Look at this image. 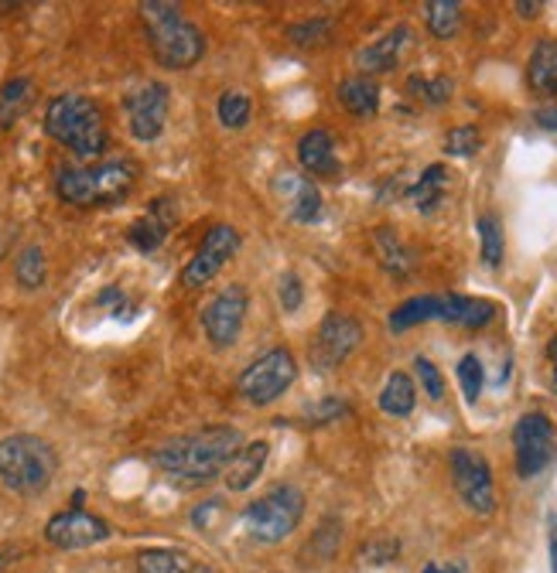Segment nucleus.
<instances>
[{"label": "nucleus", "mask_w": 557, "mask_h": 573, "mask_svg": "<svg viewBox=\"0 0 557 573\" xmlns=\"http://www.w3.org/2000/svg\"><path fill=\"white\" fill-rule=\"evenodd\" d=\"M243 450V437L237 426H205L199 434L175 437L165 447H157L154 464L175 478L178 485H208L216 482L226 468L233 464V458Z\"/></svg>", "instance_id": "obj_1"}, {"label": "nucleus", "mask_w": 557, "mask_h": 573, "mask_svg": "<svg viewBox=\"0 0 557 573\" xmlns=\"http://www.w3.org/2000/svg\"><path fill=\"white\" fill-rule=\"evenodd\" d=\"M45 133L83 161H97L110 140L103 110L89 96H76V92L55 96L49 103V110H45Z\"/></svg>", "instance_id": "obj_2"}, {"label": "nucleus", "mask_w": 557, "mask_h": 573, "mask_svg": "<svg viewBox=\"0 0 557 573\" xmlns=\"http://www.w3.org/2000/svg\"><path fill=\"white\" fill-rule=\"evenodd\" d=\"M137 164L134 161H103L92 167H62L55 191L65 205L79 208H106L121 205L134 184H137Z\"/></svg>", "instance_id": "obj_3"}, {"label": "nucleus", "mask_w": 557, "mask_h": 573, "mask_svg": "<svg viewBox=\"0 0 557 573\" xmlns=\"http://www.w3.org/2000/svg\"><path fill=\"white\" fill-rule=\"evenodd\" d=\"M141 17L151 52L165 68H192L205 55V35L181 14V8L151 0V4H141Z\"/></svg>", "instance_id": "obj_4"}, {"label": "nucleus", "mask_w": 557, "mask_h": 573, "mask_svg": "<svg viewBox=\"0 0 557 573\" xmlns=\"http://www.w3.org/2000/svg\"><path fill=\"white\" fill-rule=\"evenodd\" d=\"M59 454L35 434H11L0 441V482L17 495H41L55 482Z\"/></svg>", "instance_id": "obj_5"}, {"label": "nucleus", "mask_w": 557, "mask_h": 573, "mask_svg": "<svg viewBox=\"0 0 557 573\" xmlns=\"http://www.w3.org/2000/svg\"><path fill=\"white\" fill-rule=\"evenodd\" d=\"M305 519V495L298 485H277L246 509V533L257 543H284Z\"/></svg>", "instance_id": "obj_6"}, {"label": "nucleus", "mask_w": 557, "mask_h": 573, "mask_svg": "<svg viewBox=\"0 0 557 573\" xmlns=\"http://www.w3.org/2000/svg\"><path fill=\"white\" fill-rule=\"evenodd\" d=\"M294 379H298L294 355L288 348H270L243 369V375L237 379V390L246 403L267 406L277 396H284Z\"/></svg>", "instance_id": "obj_7"}, {"label": "nucleus", "mask_w": 557, "mask_h": 573, "mask_svg": "<svg viewBox=\"0 0 557 573\" xmlns=\"http://www.w3.org/2000/svg\"><path fill=\"white\" fill-rule=\"evenodd\" d=\"M452 482L458 498L476 515H493L496 512V485H493V468L479 450L455 447L452 450Z\"/></svg>", "instance_id": "obj_8"}, {"label": "nucleus", "mask_w": 557, "mask_h": 573, "mask_svg": "<svg viewBox=\"0 0 557 573\" xmlns=\"http://www.w3.org/2000/svg\"><path fill=\"white\" fill-rule=\"evenodd\" d=\"M359 345H363V324L353 315L332 310V315H325V321L318 324L308 358H312L315 372H332L345 362V358H353Z\"/></svg>", "instance_id": "obj_9"}, {"label": "nucleus", "mask_w": 557, "mask_h": 573, "mask_svg": "<svg viewBox=\"0 0 557 573\" xmlns=\"http://www.w3.org/2000/svg\"><path fill=\"white\" fill-rule=\"evenodd\" d=\"M237 250H240V232L233 226H226V222L213 226L202 235V243L192 253V259L185 263L181 286H185V291H199V286L213 283L226 263L237 256Z\"/></svg>", "instance_id": "obj_10"}, {"label": "nucleus", "mask_w": 557, "mask_h": 573, "mask_svg": "<svg viewBox=\"0 0 557 573\" xmlns=\"http://www.w3.org/2000/svg\"><path fill=\"white\" fill-rule=\"evenodd\" d=\"M514 450H517V474L533 478L541 474L557 454V426L547 413H523L514 426Z\"/></svg>", "instance_id": "obj_11"}, {"label": "nucleus", "mask_w": 557, "mask_h": 573, "mask_svg": "<svg viewBox=\"0 0 557 573\" xmlns=\"http://www.w3.org/2000/svg\"><path fill=\"white\" fill-rule=\"evenodd\" d=\"M168 110H172V92L165 82H144L134 92L124 96V113H127V127L130 137L151 143L165 133L168 124Z\"/></svg>", "instance_id": "obj_12"}, {"label": "nucleus", "mask_w": 557, "mask_h": 573, "mask_svg": "<svg viewBox=\"0 0 557 573\" xmlns=\"http://www.w3.org/2000/svg\"><path fill=\"white\" fill-rule=\"evenodd\" d=\"M246 307H250V297H246V286L240 283H229L223 291L205 304L202 310V331L205 339L213 342L216 348H229L237 345L240 331H243V321H246Z\"/></svg>", "instance_id": "obj_13"}, {"label": "nucleus", "mask_w": 557, "mask_h": 573, "mask_svg": "<svg viewBox=\"0 0 557 573\" xmlns=\"http://www.w3.org/2000/svg\"><path fill=\"white\" fill-rule=\"evenodd\" d=\"M45 539H49L55 549H86V546H97L103 539H110V525L83 509H68L49 519L45 525Z\"/></svg>", "instance_id": "obj_14"}, {"label": "nucleus", "mask_w": 557, "mask_h": 573, "mask_svg": "<svg viewBox=\"0 0 557 573\" xmlns=\"http://www.w3.org/2000/svg\"><path fill=\"white\" fill-rule=\"evenodd\" d=\"M172 226H175V202H172V199H154V202L148 205V212L137 215V219L130 222L127 239H130L134 250L154 253V250L168 239Z\"/></svg>", "instance_id": "obj_15"}, {"label": "nucleus", "mask_w": 557, "mask_h": 573, "mask_svg": "<svg viewBox=\"0 0 557 573\" xmlns=\"http://www.w3.org/2000/svg\"><path fill=\"white\" fill-rule=\"evenodd\" d=\"M410 44H414V35H410L407 24H401V28L387 31L374 44H366L363 52L356 55V65H359V72H369V76H374V72H393L401 65V59L407 55Z\"/></svg>", "instance_id": "obj_16"}, {"label": "nucleus", "mask_w": 557, "mask_h": 573, "mask_svg": "<svg viewBox=\"0 0 557 573\" xmlns=\"http://www.w3.org/2000/svg\"><path fill=\"white\" fill-rule=\"evenodd\" d=\"M298 161L312 178H336L339 175V157H336V140L329 130H308L298 140Z\"/></svg>", "instance_id": "obj_17"}, {"label": "nucleus", "mask_w": 557, "mask_h": 573, "mask_svg": "<svg viewBox=\"0 0 557 573\" xmlns=\"http://www.w3.org/2000/svg\"><path fill=\"white\" fill-rule=\"evenodd\" d=\"M267 458H270V444L267 441H253V444H243V450L233 458V464L226 468V488L229 492H246L253 488V482L264 474L267 468Z\"/></svg>", "instance_id": "obj_18"}, {"label": "nucleus", "mask_w": 557, "mask_h": 573, "mask_svg": "<svg viewBox=\"0 0 557 573\" xmlns=\"http://www.w3.org/2000/svg\"><path fill=\"white\" fill-rule=\"evenodd\" d=\"M496 307L479 297H458V294H441V321L458 324V328H485L493 321Z\"/></svg>", "instance_id": "obj_19"}, {"label": "nucleus", "mask_w": 557, "mask_h": 573, "mask_svg": "<svg viewBox=\"0 0 557 573\" xmlns=\"http://www.w3.org/2000/svg\"><path fill=\"white\" fill-rule=\"evenodd\" d=\"M527 86L537 96H557V41L544 38L530 52L527 62Z\"/></svg>", "instance_id": "obj_20"}, {"label": "nucleus", "mask_w": 557, "mask_h": 573, "mask_svg": "<svg viewBox=\"0 0 557 573\" xmlns=\"http://www.w3.org/2000/svg\"><path fill=\"white\" fill-rule=\"evenodd\" d=\"M281 188L288 191V215L294 222L308 226V222L318 219L321 215V191H318L315 181L291 175V178H281Z\"/></svg>", "instance_id": "obj_21"}, {"label": "nucleus", "mask_w": 557, "mask_h": 573, "mask_svg": "<svg viewBox=\"0 0 557 573\" xmlns=\"http://www.w3.org/2000/svg\"><path fill=\"white\" fill-rule=\"evenodd\" d=\"M336 100L345 113L353 116H374L380 110V86L369 79V76H353L339 82L336 89Z\"/></svg>", "instance_id": "obj_22"}, {"label": "nucleus", "mask_w": 557, "mask_h": 573, "mask_svg": "<svg viewBox=\"0 0 557 573\" xmlns=\"http://www.w3.org/2000/svg\"><path fill=\"white\" fill-rule=\"evenodd\" d=\"M137 573H208V570L189 553H181V549L157 546V549H144L137 557Z\"/></svg>", "instance_id": "obj_23"}, {"label": "nucleus", "mask_w": 557, "mask_h": 573, "mask_svg": "<svg viewBox=\"0 0 557 573\" xmlns=\"http://www.w3.org/2000/svg\"><path fill=\"white\" fill-rule=\"evenodd\" d=\"M425 321H441V294L434 297H410L404 301L401 307H393V315H390V331L393 334H404L417 324H425Z\"/></svg>", "instance_id": "obj_24"}, {"label": "nucleus", "mask_w": 557, "mask_h": 573, "mask_svg": "<svg viewBox=\"0 0 557 573\" xmlns=\"http://www.w3.org/2000/svg\"><path fill=\"white\" fill-rule=\"evenodd\" d=\"M374 246H377V256L383 267L393 273V277H410L414 273V256L410 250L404 246V239L393 232V229H377L374 232Z\"/></svg>", "instance_id": "obj_25"}, {"label": "nucleus", "mask_w": 557, "mask_h": 573, "mask_svg": "<svg viewBox=\"0 0 557 573\" xmlns=\"http://www.w3.org/2000/svg\"><path fill=\"white\" fill-rule=\"evenodd\" d=\"M417 406V390L407 372H390L387 386L380 393V410L387 417H410Z\"/></svg>", "instance_id": "obj_26"}, {"label": "nucleus", "mask_w": 557, "mask_h": 573, "mask_svg": "<svg viewBox=\"0 0 557 573\" xmlns=\"http://www.w3.org/2000/svg\"><path fill=\"white\" fill-rule=\"evenodd\" d=\"M35 100V82L31 79H11L0 86V127H14L21 116H25V110L31 106Z\"/></svg>", "instance_id": "obj_27"}, {"label": "nucleus", "mask_w": 557, "mask_h": 573, "mask_svg": "<svg viewBox=\"0 0 557 573\" xmlns=\"http://www.w3.org/2000/svg\"><path fill=\"white\" fill-rule=\"evenodd\" d=\"M445 184H448L445 164H431L428 171L421 175V181L410 188V199L417 202L421 212H434L441 205V199H445Z\"/></svg>", "instance_id": "obj_28"}, {"label": "nucleus", "mask_w": 557, "mask_h": 573, "mask_svg": "<svg viewBox=\"0 0 557 573\" xmlns=\"http://www.w3.org/2000/svg\"><path fill=\"white\" fill-rule=\"evenodd\" d=\"M49 277V263H45V250L41 246H25L14 259V280L25 286V291H38Z\"/></svg>", "instance_id": "obj_29"}, {"label": "nucleus", "mask_w": 557, "mask_h": 573, "mask_svg": "<svg viewBox=\"0 0 557 573\" xmlns=\"http://www.w3.org/2000/svg\"><path fill=\"white\" fill-rule=\"evenodd\" d=\"M425 21L434 38H455L461 28V8L455 0H431L425 8Z\"/></svg>", "instance_id": "obj_30"}, {"label": "nucleus", "mask_w": 557, "mask_h": 573, "mask_svg": "<svg viewBox=\"0 0 557 573\" xmlns=\"http://www.w3.org/2000/svg\"><path fill=\"white\" fill-rule=\"evenodd\" d=\"M250 96L246 92H237V89H229V92H223L219 96V106H216V113H219V124L223 127H229V130H243L246 124H250Z\"/></svg>", "instance_id": "obj_31"}, {"label": "nucleus", "mask_w": 557, "mask_h": 573, "mask_svg": "<svg viewBox=\"0 0 557 573\" xmlns=\"http://www.w3.org/2000/svg\"><path fill=\"white\" fill-rule=\"evenodd\" d=\"M479 250H482L485 267L496 270L503 263V226L496 215H482L479 219Z\"/></svg>", "instance_id": "obj_32"}, {"label": "nucleus", "mask_w": 557, "mask_h": 573, "mask_svg": "<svg viewBox=\"0 0 557 573\" xmlns=\"http://www.w3.org/2000/svg\"><path fill=\"white\" fill-rule=\"evenodd\" d=\"M288 35L298 48H318V44H325L332 38V21L329 17H312L305 24H294Z\"/></svg>", "instance_id": "obj_33"}, {"label": "nucleus", "mask_w": 557, "mask_h": 573, "mask_svg": "<svg viewBox=\"0 0 557 573\" xmlns=\"http://www.w3.org/2000/svg\"><path fill=\"white\" fill-rule=\"evenodd\" d=\"M479 148H482V133H479V127H472V124L455 127V130L445 137V154H452V157H476Z\"/></svg>", "instance_id": "obj_34"}, {"label": "nucleus", "mask_w": 557, "mask_h": 573, "mask_svg": "<svg viewBox=\"0 0 557 573\" xmlns=\"http://www.w3.org/2000/svg\"><path fill=\"white\" fill-rule=\"evenodd\" d=\"M458 382H461V393H466V399L469 403H476L479 399V393H482V382H485V375H482V362L476 355H466L458 362Z\"/></svg>", "instance_id": "obj_35"}, {"label": "nucleus", "mask_w": 557, "mask_h": 573, "mask_svg": "<svg viewBox=\"0 0 557 573\" xmlns=\"http://www.w3.org/2000/svg\"><path fill=\"white\" fill-rule=\"evenodd\" d=\"M407 89H410L414 96H421V100L431 103V106L448 103V96H452V82H448V79H410Z\"/></svg>", "instance_id": "obj_36"}, {"label": "nucleus", "mask_w": 557, "mask_h": 573, "mask_svg": "<svg viewBox=\"0 0 557 573\" xmlns=\"http://www.w3.org/2000/svg\"><path fill=\"white\" fill-rule=\"evenodd\" d=\"M414 369H417V379H421V386H425V393L431 396V399H441L445 396V379H441V372H438V366L431 362V358H417L414 362Z\"/></svg>", "instance_id": "obj_37"}, {"label": "nucleus", "mask_w": 557, "mask_h": 573, "mask_svg": "<svg viewBox=\"0 0 557 573\" xmlns=\"http://www.w3.org/2000/svg\"><path fill=\"white\" fill-rule=\"evenodd\" d=\"M277 297H281V307L288 310H298L301 307V301H305V286H301V277L298 273H281V283H277Z\"/></svg>", "instance_id": "obj_38"}, {"label": "nucleus", "mask_w": 557, "mask_h": 573, "mask_svg": "<svg viewBox=\"0 0 557 573\" xmlns=\"http://www.w3.org/2000/svg\"><path fill=\"white\" fill-rule=\"evenodd\" d=\"M397 549L401 546L393 543V539H374V543L363 549V560H369L374 566H383V563H390L393 557H397Z\"/></svg>", "instance_id": "obj_39"}, {"label": "nucleus", "mask_w": 557, "mask_h": 573, "mask_svg": "<svg viewBox=\"0 0 557 573\" xmlns=\"http://www.w3.org/2000/svg\"><path fill=\"white\" fill-rule=\"evenodd\" d=\"M97 304L113 307V315H117V318H130L134 315V304L124 297V291H117V286H106V291L97 297Z\"/></svg>", "instance_id": "obj_40"}, {"label": "nucleus", "mask_w": 557, "mask_h": 573, "mask_svg": "<svg viewBox=\"0 0 557 573\" xmlns=\"http://www.w3.org/2000/svg\"><path fill=\"white\" fill-rule=\"evenodd\" d=\"M345 413V406L336 399V396H329V399H325L321 403V410H318V406H315V410H312V417L318 420V423H325V420H332V417H342Z\"/></svg>", "instance_id": "obj_41"}, {"label": "nucleus", "mask_w": 557, "mask_h": 573, "mask_svg": "<svg viewBox=\"0 0 557 573\" xmlns=\"http://www.w3.org/2000/svg\"><path fill=\"white\" fill-rule=\"evenodd\" d=\"M533 119H537V127H544V130H557V103L541 106L537 113H533Z\"/></svg>", "instance_id": "obj_42"}, {"label": "nucleus", "mask_w": 557, "mask_h": 573, "mask_svg": "<svg viewBox=\"0 0 557 573\" xmlns=\"http://www.w3.org/2000/svg\"><path fill=\"white\" fill-rule=\"evenodd\" d=\"M21 557V546H4V549H0V570H4L11 560H17Z\"/></svg>", "instance_id": "obj_43"}, {"label": "nucleus", "mask_w": 557, "mask_h": 573, "mask_svg": "<svg viewBox=\"0 0 557 573\" xmlns=\"http://www.w3.org/2000/svg\"><path fill=\"white\" fill-rule=\"evenodd\" d=\"M421 573H461L458 566H448V563H428Z\"/></svg>", "instance_id": "obj_44"}, {"label": "nucleus", "mask_w": 557, "mask_h": 573, "mask_svg": "<svg viewBox=\"0 0 557 573\" xmlns=\"http://www.w3.org/2000/svg\"><path fill=\"white\" fill-rule=\"evenodd\" d=\"M541 11H544V4H517L520 17H533V14H541Z\"/></svg>", "instance_id": "obj_45"}, {"label": "nucleus", "mask_w": 557, "mask_h": 573, "mask_svg": "<svg viewBox=\"0 0 557 573\" xmlns=\"http://www.w3.org/2000/svg\"><path fill=\"white\" fill-rule=\"evenodd\" d=\"M554 390H557V369H554Z\"/></svg>", "instance_id": "obj_46"}]
</instances>
